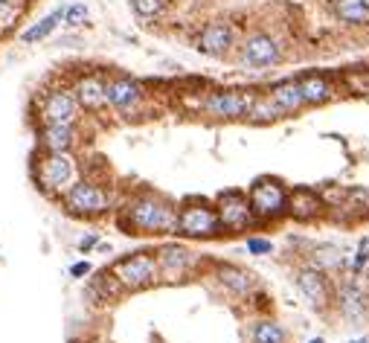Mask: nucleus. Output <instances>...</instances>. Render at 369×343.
Here are the masks:
<instances>
[{
  "mask_svg": "<svg viewBox=\"0 0 369 343\" xmlns=\"http://www.w3.org/2000/svg\"><path fill=\"white\" fill-rule=\"evenodd\" d=\"M177 224V207L158 192H137L116 212V227L128 236H169Z\"/></svg>",
  "mask_w": 369,
  "mask_h": 343,
  "instance_id": "f257e3e1",
  "label": "nucleus"
},
{
  "mask_svg": "<svg viewBox=\"0 0 369 343\" xmlns=\"http://www.w3.org/2000/svg\"><path fill=\"white\" fill-rule=\"evenodd\" d=\"M79 180V160L73 151H35L33 183L47 198H61Z\"/></svg>",
  "mask_w": 369,
  "mask_h": 343,
  "instance_id": "f03ea898",
  "label": "nucleus"
},
{
  "mask_svg": "<svg viewBox=\"0 0 369 343\" xmlns=\"http://www.w3.org/2000/svg\"><path fill=\"white\" fill-rule=\"evenodd\" d=\"M58 204H61V209H65L67 215L87 218V222H90V218H102L105 212H111L114 198H111V192L105 190L102 183L79 178L70 190L58 198Z\"/></svg>",
  "mask_w": 369,
  "mask_h": 343,
  "instance_id": "7ed1b4c3",
  "label": "nucleus"
},
{
  "mask_svg": "<svg viewBox=\"0 0 369 343\" xmlns=\"http://www.w3.org/2000/svg\"><path fill=\"white\" fill-rule=\"evenodd\" d=\"M116 283L122 285V291H145L155 283H160V268H158V256L148 251H137L128 256H119L111 268H108Z\"/></svg>",
  "mask_w": 369,
  "mask_h": 343,
  "instance_id": "20e7f679",
  "label": "nucleus"
},
{
  "mask_svg": "<svg viewBox=\"0 0 369 343\" xmlns=\"http://www.w3.org/2000/svg\"><path fill=\"white\" fill-rule=\"evenodd\" d=\"M221 222H219V212L209 201H187L177 209V224H175V236L183 239H215L221 236Z\"/></svg>",
  "mask_w": 369,
  "mask_h": 343,
  "instance_id": "39448f33",
  "label": "nucleus"
},
{
  "mask_svg": "<svg viewBox=\"0 0 369 343\" xmlns=\"http://www.w3.org/2000/svg\"><path fill=\"white\" fill-rule=\"evenodd\" d=\"M248 201H250L256 222H280V218L288 215V190H285V183L276 178L253 180Z\"/></svg>",
  "mask_w": 369,
  "mask_h": 343,
  "instance_id": "423d86ee",
  "label": "nucleus"
},
{
  "mask_svg": "<svg viewBox=\"0 0 369 343\" xmlns=\"http://www.w3.org/2000/svg\"><path fill=\"white\" fill-rule=\"evenodd\" d=\"M82 108L73 97V87H53L41 97L38 126H79Z\"/></svg>",
  "mask_w": 369,
  "mask_h": 343,
  "instance_id": "0eeeda50",
  "label": "nucleus"
},
{
  "mask_svg": "<svg viewBox=\"0 0 369 343\" xmlns=\"http://www.w3.org/2000/svg\"><path fill=\"white\" fill-rule=\"evenodd\" d=\"M105 97L114 114H119L122 119H131V116H140L143 111L145 87L131 76H111L105 79Z\"/></svg>",
  "mask_w": 369,
  "mask_h": 343,
  "instance_id": "6e6552de",
  "label": "nucleus"
},
{
  "mask_svg": "<svg viewBox=\"0 0 369 343\" xmlns=\"http://www.w3.org/2000/svg\"><path fill=\"white\" fill-rule=\"evenodd\" d=\"M215 212H219L221 230H227V233H244L248 227L256 224V215H253V209H250L248 195L238 192V190L221 192L219 201H215Z\"/></svg>",
  "mask_w": 369,
  "mask_h": 343,
  "instance_id": "1a4fd4ad",
  "label": "nucleus"
},
{
  "mask_svg": "<svg viewBox=\"0 0 369 343\" xmlns=\"http://www.w3.org/2000/svg\"><path fill=\"white\" fill-rule=\"evenodd\" d=\"M256 97V90H215L204 99V111L219 119H241L250 114Z\"/></svg>",
  "mask_w": 369,
  "mask_h": 343,
  "instance_id": "9d476101",
  "label": "nucleus"
},
{
  "mask_svg": "<svg viewBox=\"0 0 369 343\" xmlns=\"http://www.w3.org/2000/svg\"><path fill=\"white\" fill-rule=\"evenodd\" d=\"M73 97L79 102L82 111L87 114H99L108 108V97H105V76L99 73H82L73 85Z\"/></svg>",
  "mask_w": 369,
  "mask_h": 343,
  "instance_id": "9b49d317",
  "label": "nucleus"
},
{
  "mask_svg": "<svg viewBox=\"0 0 369 343\" xmlns=\"http://www.w3.org/2000/svg\"><path fill=\"white\" fill-rule=\"evenodd\" d=\"M280 58H282L280 44H276L270 36H265V33L250 36L248 41H244V47H241V61H244L248 67H256V70L276 65Z\"/></svg>",
  "mask_w": 369,
  "mask_h": 343,
  "instance_id": "f8f14e48",
  "label": "nucleus"
},
{
  "mask_svg": "<svg viewBox=\"0 0 369 343\" xmlns=\"http://www.w3.org/2000/svg\"><path fill=\"white\" fill-rule=\"evenodd\" d=\"M155 256H158L160 279H166V283H177V279L187 276V271H189V265L195 259V254L189 251V247H183V244H163Z\"/></svg>",
  "mask_w": 369,
  "mask_h": 343,
  "instance_id": "ddd939ff",
  "label": "nucleus"
},
{
  "mask_svg": "<svg viewBox=\"0 0 369 343\" xmlns=\"http://www.w3.org/2000/svg\"><path fill=\"white\" fill-rule=\"evenodd\" d=\"M297 288L299 294L309 300V305H314L317 311L329 308V285H326V276L317 268H302L297 273Z\"/></svg>",
  "mask_w": 369,
  "mask_h": 343,
  "instance_id": "4468645a",
  "label": "nucleus"
},
{
  "mask_svg": "<svg viewBox=\"0 0 369 343\" xmlns=\"http://www.w3.org/2000/svg\"><path fill=\"white\" fill-rule=\"evenodd\" d=\"M38 151H73L79 146L76 126H38Z\"/></svg>",
  "mask_w": 369,
  "mask_h": 343,
  "instance_id": "2eb2a0df",
  "label": "nucleus"
},
{
  "mask_svg": "<svg viewBox=\"0 0 369 343\" xmlns=\"http://www.w3.org/2000/svg\"><path fill=\"white\" fill-rule=\"evenodd\" d=\"M198 50L204 55H212V58L227 55L233 50V29H230V23H209V26H204L201 36H198Z\"/></svg>",
  "mask_w": 369,
  "mask_h": 343,
  "instance_id": "dca6fc26",
  "label": "nucleus"
},
{
  "mask_svg": "<svg viewBox=\"0 0 369 343\" xmlns=\"http://www.w3.org/2000/svg\"><path fill=\"white\" fill-rule=\"evenodd\" d=\"M84 294L94 300V305H108V303H116L126 291H122V285L116 283V276H114L111 271H99V273H94V279L87 283Z\"/></svg>",
  "mask_w": 369,
  "mask_h": 343,
  "instance_id": "f3484780",
  "label": "nucleus"
},
{
  "mask_svg": "<svg viewBox=\"0 0 369 343\" xmlns=\"http://www.w3.org/2000/svg\"><path fill=\"white\" fill-rule=\"evenodd\" d=\"M323 212V198L314 190H294L288 192V215H294L297 222H312Z\"/></svg>",
  "mask_w": 369,
  "mask_h": 343,
  "instance_id": "a211bd4d",
  "label": "nucleus"
},
{
  "mask_svg": "<svg viewBox=\"0 0 369 343\" xmlns=\"http://www.w3.org/2000/svg\"><path fill=\"white\" fill-rule=\"evenodd\" d=\"M268 97H270L276 105H280V111H282V114H294V111H299V108L305 105V99H302V90H299V82H294V79L273 85V87L268 90Z\"/></svg>",
  "mask_w": 369,
  "mask_h": 343,
  "instance_id": "6ab92c4d",
  "label": "nucleus"
},
{
  "mask_svg": "<svg viewBox=\"0 0 369 343\" xmlns=\"http://www.w3.org/2000/svg\"><path fill=\"white\" fill-rule=\"evenodd\" d=\"M219 279H221L224 288H230V291L238 294V297L250 294V291L256 288L253 273H248L244 268H236V265H221V268H219Z\"/></svg>",
  "mask_w": 369,
  "mask_h": 343,
  "instance_id": "aec40b11",
  "label": "nucleus"
},
{
  "mask_svg": "<svg viewBox=\"0 0 369 343\" xmlns=\"http://www.w3.org/2000/svg\"><path fill=\"white\" fill-rule=\"evenodd\" d=\"M299 90H302L305 105H326V102L331 99V85H329V79H326V76H317V73L302 76V79H299Z\"/></svg>",
  "mask_w": 369,
  "mask_h": 343,
  "instance_id": "412c9836",
  "label": "nucleus"
},
{
  "mask_svg": "<svg viewBox=\"0 0 369 343\" xmlns=\"http://www.w3.org/2000/svg\"><path fill=\"white\" fill-rule=\"evenodd\" d=\"M366 300H363V288L358 285V283H346L343 288H341V315L349 320V323H360V317H363V305Z\"/></svg>",
  "mask_w": 369,
  "mask_h": 343,
  "instance_id": "4be33fe9",
  "label": "nucleus"
},
{
  "mask_svg": "<svg viewBox=\"0 0 369 343\" xmlns=\"http://www.w3.org/2000/svg\"><path fill=\"white\" fill-rule=\"evenodd\" d=\"M58 23H61V9H55V12H50L47 18H41L38 23H33L29 29H23L21 33V41L23 44H38V41H47L55 29H58Z\"/></svg>",
  "mask_w": 369,
  "mask_h": 343,
  "instance_id": "5701e85b",
  "label": "nucleus"
},
{
  "mask_svg": "<svg viewBox=\"0 0 369 343\" xmlns=\"http://www.w3.org/2000/svg\"><path fill=\"white\" fill-rule=\"evenodd\" d=\"M334 12L352 26L369 23V0H334Z\"/></svg>",
  "mask_w": 369,
  "mask_h": 343,
  "instance_id": "b1692460",
  "label": "nucleus"
},
{
  "mask_svg": "<svg viewBox=\"0 0 369 343\" xmlns=\"http://www.w3.org/2000/svg\"><path fill=\"white\" fill-rule=\"evenodd\" d=\"M250 337H253V343H285L288 340L285 329L276 323V320H259V323H253Z\"/></svg>",
  "mask_w": 369,
  "mask_h": 343,
  "instance_id": "393cba45",
  "label": "nucleus"
},
{
  "mask_svg": "<svg viewBox=\"0 0 369 343\" xmlns=\"http://www.w3.org/2000/svg\"><path fill=\"white\" fill-rule=\"evenodd\" d=\"M282 116L285 114L280 111V105H276L268 93H259L250 114H248V119H253V122H273V119H282Z\"/></svg>",
  "mask_w": 369,
  "mask_h": 343,
  "instance_id": "a878e982",
  "label": "nucleus"
},
{
  "mask_svg": "<svg viewBox=\"0 0 369 343\" xmlns=\"http://www.w3.org/2000/svg\"><path fill=\"white\" fill-rule=\"evenodd\" d=\"M87 18H90V12H87V6L82 4V0H73V4L61 6V23H65L67 29L84 26V23H87Z\"/></svg>",
  "mask_w": 369,
  "mask_h": 343,
  "instance_id": "bb28decb",
  "label": "nucleus"
},
{
  "mask_svg": "<svg viewBox=\"0 0 369 343\" xmlns=\"http://www.w3.org/2000/svg\"><path fill=\"white\" fill-rule=\"evenodd\" d=\"M312 268H317V271H334V268H341V251H337V247H331V244L317 247Z\"/></svg>",
  "mask_w": 369,
  "mask_h": 343,
  "instance_id": "cd10ccee",
  "label": "nucleus"
},
{
  "mask_svg": "<svg viewBox=\"0 0 369 343\" xmlns=\"http://www.w3.org/2000/svg\"><path fill=\"white\" fill-rule=\"evenodd\" d=\"M131 9L140 18H158L166 9V4H163V0H131Z\"/></svg>",
  "mask_w": 369,
  "mask_h": 343,
  "instance_id": "c85d7f7f",
  "label": "nucleus"
},
{
  "mask_svg": "<svg viewBox=\"0 0 369 343\" xmlns=\"http://www.w3.org/2000/svg\"><path fill=\"white\" fill-rule=\"evenodd\" d=\"M18 18V6H15V0H0V29H6L12 26Z\"/></svg>",
  "mask_w": 369,
  "mask_h": 343,
  "instance_id": "c756f323",
  "label": "nucleus"
},
{
  "mask_svg": "<svg viewBox=\"0 0 369 343\" xmlns=\"http://www.w3.org/2000/svg\"><path fill=\"white\" fill-rule=\"evenodd\" d=\"M270 251H273V241L259 239V236L248 239V254H253V256H265V254H270Z\"/></svg>",
  "mask_w": 369,
  "mask_h": 343,
  "instance_id": "7c9ffc66",
  "label": "nucleus"
},
{
  "mask_svg": "<svg viewBox=\"0 0 369 343\" xmlns=\"http://www.w3.org/2000/svg\"><path fill=\"white\" fill-rule=\"evenodd\" d=\"M369 265V239H363L358 244V254H355V273H360Z\"/></svg>",
  "mask_w": 369,
  "mask_h": 343,
  "instance_id": "2f4dec72",
  "label": "nucleus"
},
{
  "mask_svg": "<svg viewBox=\"0 0 369 343\" xmlns=\"http://www.w3.org/2000/svg\"><path fill=\"white\" fill-rule=\"evenodd\" d=\"M76 247H79V254H90L94 247H99V236H97V233H87V236H82V239L76 241Z\"/></svg>",
  "mask_w": 369,
  "mask_h": 343,
  "instance_id": "473e14b6",
  "label": "nucleus"
},
{
  "mask_svg": "<svg viewBox=\"0 0 369 343\" xmlns=\"http://www.w3.org/2000/svg\"><path fill=\"white\" fill-rule=\"evenodd\" d=\"M90 273H94V265L84 262V259L70 265V276H73V279H84V276H90Z\"/></svg>",
  "mask_w": 369,
  "mask_h": 343,
  "instance_id": "72a5a7b5",
  "label": "nucleus"
},
{
  "mask_svg": "<svg viewBox=\"0 0 369 343\" xmlns=\"http://www.w3.org/2000/svg\"><path fill=\"white\" fill-rule=\"evenodd\" d=\"M309 343H326V340H323V337H312Z\"/></svg>",
  "mask_w": 369,
  "mask_h": 343,
  "instance_id": "f704fd0d",
  "label": "nucleus"
},
{
  "mask_svg": "<svg viewBox=\"0 0 369 343\" xmlns=\"http://www.w3.org/2000/svg\"><path fill=\"white\" fill-rule=\"evenodd\" d=\"M352 343H369V340H352Z\"/></svg>",
  "mask_w": 369,
  "mask_h": 343,
  "instance_id": "c9c22d12",
  "label": "nucleus"
}]
</instances>
